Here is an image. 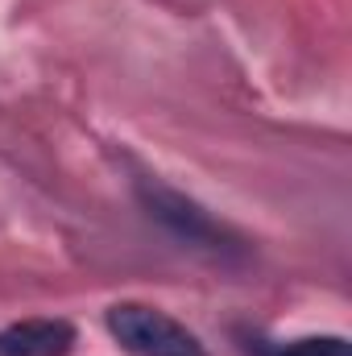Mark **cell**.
Returning a JSON list of instances; mask_svg holds the SVG:
<instances>
[{
    "mask_svg": "<svg viewBox=\"0 0 352 356\" xmlns=\"http://www.w3.org/2000/svg\"><path fill=\"white\" fill-rule=\"evenodd\" d=\"M137 199L150 211V220H158L162 228H170L178 241L199 245V249H211V253L228 249V232L199 203H191L186 195H178L175 186H166L158 178H137Z\"/></svg>",
    "mask_w": 352,
    "mask_h": 356,
    "instance_id": "7a4b0ae2",
    "label": "cell"
},
{
    "mask_svg": "<svg viewBox=\"0 0 352 356\" xmlns=\"http://www.w3.org/2000/svg\"><path fill=\"white\" fill-rule=\"evenodd\" d=\"M257 356H352L344 336H303L286 344H262Z\"/></svg>",
    "mask_w": 352,
    "mask_h": 356,
    "instance_id": "277c9868",
    "label": "cell"
},
{
    "mask_svg": "<svg viewBox=\"0 0 352 356\" xmlns=\"http://www.w3.org/2000/svg\"><path fill=\"white\" fill-rule=\"evenodd\" d=\"M75 327L67 319H21L0 332V356H71Z\"/></svg>",
    "mask_w": 352,
    "mask_h": 356,
    "instance_id": "3957f363",
    "label": "cell"
},
{
    "mask_svg": "<svg viewBox=\"0 0 352 356\" xmlns=\"http://www.w3.org/2000/svg\"><path fill=\"white\" fill-rule=\"evenodd\" d=\"M108 332L129 356H207L195 332L145 302H116L108 311Z\"/></svg>",
    "mask_w": 352,
    "mask_h": 356,
    "instance_id": "6da1fadb",
    "label": "cell"
}]
</instances>
